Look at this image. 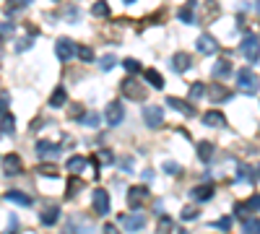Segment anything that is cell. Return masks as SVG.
I'll return each instance as SVG.
<instances>
[{"label": "cell", "instance_id": "cell-1", "mask_svg": "<svg viewBox=\"0 0 260 234\" xmlns=\"http://www.w3.org/2000/svg\"><path fill=\"white\" fill-rule=\"evenodd\" d=\"M237 86H240L242 94L247 96H255L260 91V76L250 68H240V73H237Z\"/></svg>", "mask_w": 260, "mask_h": 234}, {"label": "cell", "instance_id": "cell-2", "mask_svg": "<svg viewBox=\"0 0 260 234\" xmlns=\"http://www.w3.org/2000/svg\"><path fill=\"white\" fill-rule=\"evenodd\" d=\"M240 52L247 62H257L260 60V37L255 34H245L242 39V45H240Z\"/></svg>", "mask_w": 260, "mask_h": 234}, {"label": "cell", "instance_id": "cell-3", "mask_svg": "<svg viewBox=\"0 0 260 234\" xmlns=\"http://www.w3.org/2000/svg\"><path fill=\"white\" fill-rule=\"evenodd\" d=\"M120 89H122V94H125L127 99H133V102H143V99L148 96L146 86H143V83H138L133 76H130V78H125V81L120 83Z\"/></svg>", "mask_w": 260, "mask_h": 234}, {"label": "cell", "instance_id": "cell-4", "mask_svg": "<svg viewBox=\"0 0 260 234\" xmlns=\"http://www.w3.org/2000/svg\"><path fill=\"white\" fill-rule=\"evenodd\" d=\"M65 234H94V224L86 216H71L68 226H65Z\"/></svg>", "mask_w": 260, "mask_h": 234}, {"label": "cell", "instance_id": "cell-5", "mask_svg": "<svg viewBox=\"0 0 260 234\" xmlns=\"http://www.w3.org/2000/svg\"><path fill=\"white\" fill-rule=\"evenodd\" d=\"M55 55L65 62V60H71L73 55H76V42L73 39H68V37H60L57 42H55Z\"/></svg>", "mask_w": 260, "mask_h": 234}, {"label": "cell", "instance_id": "cell-6", "mask_svg": "<svg viewBox=\"0 0 260 234\" xmlns=\"http://www.w3.org/2000/svg\"><path fill=\"white\" fill-rule=\"evenodd\" d=\"M91 206L99 216H107L110 214V195H107V190H94L91 195Z\"/></svg>", "mask_w": 260, "mask_h": 234}, {"label": "cell", "instance_id": "cell-7", "mask_svg": "<svg viewBox=\"0 0 260 234\" xmlns=\"http://www.w3.org/2000/svg\"><path fill=\"white\" fill-rule=\"evenodd\" d=\"M146 200H148V187L138 185V187H130L127 190V206L130 208H141Z\"/></svg>", "mask_w": 260, "mask_h": 234}, {"label": "cell", "instance_id": "cell-8", "mask_svg": "<svg viewBox=\"0 0 260 234\" xmlns=\"http://www.w3.org/2000/svg\"><path fill=\"white\" fill-rule=\"evenodd\" d=\"M3 172H6L8 177H18L21 172H24V164H21L18 154H8V156H3Z\"/></svg>", "mask_w": 260, "mask_h": 234}, {"label": "cell", "instance_id": "cell-9", "mask_svg": "<svg viewBox=\"0 0 260 234\" xmlns=\"http://www.w3.org/2000/svg\"><path fill=\"white\" fill-rule=\"evenodd\" d=\"M120 224L127 231H141L146 226V216L143 214H125V216H120Z\"/></svg>", "mask_w": 260, "mask_h": 234}, {"label": "cell", "instance_id": "cell-10", "mask_svg": "<svg viewBox=\"0 0 260 234\" xmlns=\"http://www.w3.org/2000/svg\"><path fill=\"white\" fill-rule=\"evenodd\" d=\"M195 47H198L203 55H213V52H219V42H216L211 34H201L198 39H195Z\"/></svg>", "mask_w": 260, "mask_h": 234}, {"label": "cell", "instance_id": "cell-11", "mask_svg": "<svg viewBox=\"0 0 260 234\" xmlns=\"http://www.w3.org/2000/svg\"><path fill=\"white\" fill-rule=\"evenodd\" d=\"M190 198H192L195 203L211 200V198H213V185H211V182H203V185H198V187H192V190H190Z\"/></svg>", "mask_w": 260, "mask_h": 234}, {"label": "cell", "instance_id": "cell-12", "mask_svg": "<svg viewBox=\"0 0 260 234\" xmlns=\"http://www.w3.org/2000/svg\"><path fill=\"white\" fill-rule=\"evenodd\" d=\"M107 122H110L112 127L115 125H120L122 122V117H125V110H122V104L120 102H110V104H107Z\"/></svg>", "mask_w": 260, "mask_h": 234}, {"label": "cell", "instance_id": "cell-13", "mask_svg": "<svg viewBox=\"0 0 260 234\" xmlns=\"http://www.w3.org/2000/svg\"><path fill=\"white\" fill-rule=\"evenodd\" d=\"M143 122L148 127H159L164 122V110L161 107H146L143 110Z\"/></svg>", "mask_w": 260, "mask_h": 234}, {"label": "cell", "instance_id": "cell-14", "mask_svg": "<svg viewBox=\"0 0 260 234\" xmlns=\"http://www.w3.org/2000/svg\"><path fill=\"white\" fill-rule=\"evenodd\" d=\"M255 211H260V195H252V198H247L245 203H237V206H234V214H237V216L255 214Z\"/></svg>", "mask_w": 260, "mask_h": 234}, {"label": "cell", "instance_id": "cell-15", "mask_svg": "<svg viewBox=\"0 0 260 234\" xmlns=\"http://www.w3.org/2000/svg\"><path fill=\"white\" fill-rule=\"evenodd\" d=\"M167 104H169L172 110H177V112H182L185 117H195V107H192L190 102H185V99H177V96H169V99H167Z\"/></svg>", "mask_w": 260, "mask_h": 234}, {"label": "cell", "instance_id": "cell-16", "mask_svg": "<svg viewBox=\"0 0 260 234\" xmlns=\"http://www.w3.org/2000/svg\"><path fill=\"white\" fill-rule=\"evenodd\" d=\"M37 154L42 159H55L60 154V146L57 143H50V141H37Z\"/></svg>", "mask_w": 260, "mask_h": 234}, {"label": "cell", "instance_id": "cell-17", "mask_svg": "<svg viewBox=\"0 0 260 234\" xmlns=\"http://www.w3.org/2000/svg\"><path fill=\"white\" fill-rule=\"evenodd\" d=\"M6 200H8V203H16V206H21V208H29V206L34 203V198L26 195V193H21V190H8Z\"/></svg>", "mask_w": 260, "mask_h": 234}, {"label": "cell", "instance_id": "cell-18", "mask_svg": "<svg viewBox=\"0 0 260 234\" xmlns=\"http://www.w3.org/2000/svg\"><path fill=\"white\" fill-rule=\"evenodd\" d=\"M206 96H208L213 104H224V102H229V99H232V91L216 83V86H211V89H208V94H206Z\"/></svg>", "mask_w": 260, "mask_h": 234}, {"label": "cell", "instance_id": "cell-19", "mask_svg": "<svg viewBox=\"0 0 260 234\" xmlns=\"http://www.w3.org/2000/svg\"><path fill=\"white\" fill-rule=\"evenodd\" d=\"M190 65H192V57H190L187 52H177L175 57H172V68H175L177 73H185V71H190Z\"/></svg>", "mask_w": 260, "mask_h": 234}, {"label": "cell", "instance_id": "cell-20", "mask_svg": "<svg viewBox=\"0 0 260 234\" xmlns=\"http://www.w3.org/2000/svg\"><path fill=\"white\" fill-rule=\"evenodd\" d=\"M57 219H60V206H47V208L39 214V221L45 224V226H52V224H57Z\"/></svg>", "mask_w": 260, "mask_h": 234}, {"label": "cell", "instance_id": "cell-21", "mask_svg": "<svg viewBox=\"0 0 260 234\" xmlns=\"http://www.w3.org/2000/svg\"><path fill=\"white\" fill-rule=\"evenodd\" d=\"M203 125H208V127H224L226 125V117L219 110H211V112L203 115Z\"/></svg>", "mask_w": 260, "mask_h": 234}, {"label": "cell", "instance_id": "cell-22", "mask_svg": "<svg viewBox=\"0 0 260 234\" xmlns=\"http://www.w3.org/2000/svg\"><path fill=\"white\" fill-rule=\"evenodd\" d=\"M211 73H213V78H221V81L229 78L232 76V62L229 60H216V65H213Z\"/></svg>", "mask_w": 260, "mask_h": 234}, {"label": "cell", "instance_id": "cell-23", "mask_svg": "<svg viewBox=\"0 0 260 234\" xmlns=\"http://www.w3.org/2000/svg\"><path fill=\"white\" fill-rule=\"evenodd\" d=\"M172 231H175V219L161 214L159 221H156V234H172Z\"/></svg>", "mask_w": 260, "mask_h": 234}, {"label": "cell", "instance_id": "cell-24", "mask_svg": "<svg viewBox=\"0 0 260 234\" xmlns=\"http://www.w3.org/2000/svg\"><path fill=\"white\" fill-rule=\"evenodd\" d=\"M13 130H16V117H13L11 112L0 115V133H3V136H11Z\"/></svg>", "mask_w": 260, "mask_h": 234}, {"label": "cell", "instance_id": "cell-25", "mask_svg": "<svg viewBox=\"0 0 260 234\" xmlns=\"http://www.w3.org/2000/svg\"><path fill=\"white\" fill-rule=\"evenodd\" d=\"M65 102H68V91H65L62 86H57L55 91H52V96H50V107H65Z\"/></svg>", "mask_w": 260, "mask_h": 234}, {"label": "cell", "instance_id": "cell-26", "mask_svg": "<svg viewBox=\"0 0 260 234\" xmlns=\"http://www.w3.org/2000/svg\"><path fill=\"white\" fill-rule=\"evenodd\" d=\"M143 73V78L148 81V86H154V89H164V78H161V73L159 71H141Z\"/></svg>", "mask_w": 260, "mask_h": 234}, {"label": "cell", "instance_id": "cell-27", "mask_svg": "<svg viewBox=\"0 0 260 234\" xmlns=\"http://www.w3.org/2000/svg\"><path fill=\"white\" fill-rule=\"evenodd\" d=\"M198 159L206 161V164L213 159V143H211V141H201V143H198Z\"/></svg>", "mask_w": 260, "mask_h": 234}, {"label": "cell", "instance_id": "cell-28", "mask_svg": "<svg viewBox=\"0 0 260 234\" xmlns=\"http://www.w3.org/2000/svg\"><path fill=\"white\" fill-rule=\"evenodd\" d=\"M65 166H68V172H71V175H81L83 169H86V159H83V156H71Z\"/></svg>", "mask_w": 260, "mask_h": 234}, {"label": "cell", "instance_id": "cell-29", "mask_svg": "<svg viewBox=\"0 0 260 234\" xmlns=\"http://www.w3.org/2000/svg\"><path fill=\"white\" fill-rule=\"evenodd\" d=\"M81 190H83V180H81L78 175H73V177H71V182H68V195H65V198L73 200V198L81 193Z\"/></svg>", "mask_w": 260, "mask_h": 234}, {"label": "cell", "instance_id": "cell-30", "mask_svg": "<svg viewBox=\"0 0 260 234\" xmlns=\"http://www.w3.org/2000/svg\"><path fill=\"white\" fill-rule=\"evenodd\" d=\"M237 180H242V182H255V169H250L247 164H240V169H237Z\"/></svg>", "mask_w": 260, "mask_h": 234}, {"label": "cell", "instance_id": "cell-31", "mask_svg": "<svg viewBox=\"0 0 260 234\" xmlns=\"http://www.w3.org/2000/svg\"><path fill=\"white\" fill-rule=\"evenodd\" d=\"M242 234H260V219H257V216L245 219V224H242Z\"/></svg>", "mask_w": 260, "mask_h": 234}, {"label": "cell", "instance_id": "cell-32", "mask_svg": "<svg viewBox=\"0 0 260 234\" xmlns=\"http://www.w3.org/2000/svg\"><path fill=\"white\" fill-rule=\"evenodd\" d=\"M180 21H185V24H195V13H192V0L185 6V8H180Z\"/></svg>", "mask_w": 260, "mask_h": 234}, {"label": "cell", "instance_id": "cell-33", "mask_svg": "<svg viewBox=\"0 0 260 234\" xmlns=\"http://www.w3.org/2000/svg\"><path fill=\"white\" fill-rule=\"evenodd\" d=\"M198 216H201V211L195 208V206H185V208H182V214H180V219H182V221H195Z\"/></svg>", "mask_w": 260, "mask_h": 234}, {"label": "cell", "instance_id": "cell-34", "mask_svg": "<svg viewBox=\"0 0 260 234\" xmlns=\"http://www.w3.org/2000/svg\"><path fill=\"white\" fill-rule=\"evenodd\" d=\"M161 169H164L167 175H172V177H180V175H182V166H180L177 161H164Z\"/></svg>", "mask_w": 260, "mask_h": 234}, {"label": "cell", "instance_id": "cell-35", "mask_svg": "<svg viewBox=\"0 0 260 234\" xmlns=\"http://www.w3.org/2000/svg\"><path fill=\"white\" fill-rule=\"evenodd\" d=\"M37 175H42V177H57V166L55 164H39Z\"/></svg>", "mask_w": 260, "mask_h": 234}, {"label": "cell", "instance_id": "cell-36", "mask_svg": "<svg viewBox=\"0 0 260 234\" xmlns=\"http://www.w3.org/2000/svg\"><path fill=\"white\" fill-rule=\"evenodd\" d=\"M76 55H78L83 62H91V60H94V52H91V47H86V45H76Z\"/></svg>", "mask_w": 260, "mask_h": 234}, {"label": "cell", "instance_id": "cell-37", "mask_svg": "<svg viewBox=\"0 0 260 234\" xmlns=\"http://www.w3.org/2000/svg\"><path fill=\"white\" fill-rule=\"evenodd\" d=\"M122 65H125V71H127L130 76H136V73H141V71H143V65H141L138 60H133V57H127V60L122 62Z\"/></svg>", "mask_w": 260, "mask_h": 234}, {"label": "cell", "instance_id": "cell-38", "mask_svg": "<svg viewBox=\"0 0 260 234\" xmlns=\"http://www.w3.org/2000/svg\"><path fill=\"white\" fill-rule=\"evenodd\" d=\"M91 13L94 16H110V6H107V0H96V3H94V8H91Z\"/></svg>", "mask_w": 260, "mask_h": 234}, {"label": "cell", "instance_id": "cell-39", "mask_svg": "<svg viewBox=\"0 0 260 234\" xmlns=\"http://www.w3.org/2000/svg\"><path fill=\"white\" fill-rule=\"evenodd\" d=\"M201 96H206V83L195 81L192 86H190V99H201Z\"/></svg>", "mask_w": 260, "mask_h": 234}, {"label": "cell", "instance_id": "cell-40", "mask_svg": "<svg viewBox=\"0 0 260 234\" xmlns=\"http://www.w3.org/2000/svg\"><path fill=\"white\" fill-rule=\"evenodd\" d=\"M81 122H83V125H89V127H99L102 117H99L96 112H89V115H83V117H81Z\"/></svg>", "mask_w": 260, "mask_h": 234}, {"label": "cell", "instance_id": "cell-41", "mask_svg": "<svg viewBox=\"0 0 260 234\" xmlns=\"http://www.w3.org/2000/svg\"><path fill=\"white\" fill-rule=\"evenodd\" d=\"M115 62H117V57H115V55H104L99 65H102V71H112V68H115Z\"/></svg>", "mask_w": 260, "mask_h": 234}, {"label": "cell", "instance_id": "cell-42", "mask_svg": "<svg viewBox=\"0 0 260 234\" xmlns=\"http://www.w3.org/2000/svg\"><path fill=\"white\" fill-rule=\"evenodd\" d=\"M96 161L99 164H115V156H112V151H99L96 154Z\"/></svg>", "mask_w": 260, "mask_h": 234}, {"label": "cell", "instance_id": "cell-43", "mask_svg": "<svg viewBox=\"0 0 260 234\" xmlns=\"http://www.w3.org/2000/svg\"><path fill=\"white\" fill-rule=\"evenodd\" d=\"M213 226L221 229V231H229V229H232V216H224V219H219V221H213Z\"/></svg>", "mask_w": 260, "mask_h": 234}, {"label": "cell", "instance_id": "cell-44", "mask_svg": "<svg viewBox=\"0 0 260 234\" xmlns=\"http://www.w3.org/2000/svg\"><path fill=\"white\" fill-rule=\"evenodd\" d=\"M31 45H34V37H26V39L16 42V50H18V52H26V50H29Z\"/></svg>", "mask_w": 260, "mask_h": 234}, {"label": "cell", "instance_id": "cell-45", "mask_svg": "<svg viewBox=\"0 0 260 234\" xmlns=\"http://www.w3.org/2000/svg\"><path fill=\"white\" fill-rule=\"evenodd\" d=\"M34 0H8V6H13L16 11H21V8H26V6H31Z\"/></svg>", "mask_w": 260, "mask_h": 234}, {"label": "cell", "instance_id": "cell-46", "mask_svg": "<svg viewBox=\"0 0 260 234\" xmlns=\"http://www.w3.org/2000/svg\"><path fill=\"white\" fill-rule=\"evenodd\" d=\"M13 34V24L6 21V24H0V37H11Z\"/></svg>", "mask_w": 260, "mask_h": 234}, {"label": "cell", "instance_id": "cell-47", "mask_svg": "<svg viewBox=\"0 0 260 234\" xmlns=\"http://www.w3.org/2000/svg\"><path fill=\"white\" fill-rule=\"evenodd\" d=\"M65 18H68V21H78V18H81L78 8H68V11H65Z\"/></svg>", "mask_w": 260, "mask_h": 234}, {"label": "cell", "instance_id": "cell-48", "mask_svg": "<svg viewBox=\"0 0 260 234\" xmlns=\"http://www.w3.org/2000/svg\"><path fill=\"white\" fill-rule=\"evenodd\" d=\"M16 231H18V219H16V216H11V224H8L6 234H16Z\"/></svg>", "mask_w": 260, "mask_h": 234}, {"label": "cell", "instance_id": "cell-49", "mask_svg": "<svg viewBox=\"0 0 260 234\" xmlns=\"http://www.w3.org/2000/svg\"><path fill=\"white\" fill-rule=\"evenodd\" d=\"M71 117H73V120H81V117H83V110H81V104H73V110H71Z\"/></svg>", "mask_w": 260, "mask_h": 234}, {"label": "cell", "instance_id": "cell-50", "mask_svg": "<svg viewBox=\"0 0 260 234\" xmlns=\"http://www.w3.org/2000/svg\"><path fill=\"white\" fill-rule=\"evenodd\" d=\"M102 234H117V229H115L112 224H104V229H102Z\"/></svg>", "mask_w": 260, "mask_h": 234}, {"label": "cell", "instance_id": "cell-51", "mask_svg": "<svg viewBox=\"0 0 260 234\" xmlns=\"http://www.w3.org/2000/svg\"><path fill=\"white\" fill-rule=\"evenodd\" d=\"M6 107H8V99L0 96V115H6Z\"/></svg>", "mask_w": 260, "mask_h": 234}, {"label": "cell", "instance_id": "cell-52", "mask_svg": "<svg viewBox=\"0 0 260 234\" xmlns=\"http://www.w3.org/2000/svg\"><path fill=\"white\" fill-rule=\"evenodd\" d=\"M125 3H127V6H130V3H136V0H125Z\"/></svg>", "mask_w": 260, "mask_h": 234}, {"label": "cell", "instance_id": "cell-53", "mask_svg": "<svg viewBox=\"0 0 260 234\" xmlns=\"http://www.w3.org/2000/svg\"><path fill=\"white\" fill-rule=\"evenodd\" d=\"M255 175H260V166H257V169H255Z\"/></svg>", "mask_w": 260, "mask_h": 234}, {"label": "cell", "instance_id": "cell-54", "mask_svg": "<svg viewBox=\"0 0 260 234\" xmlns=\"http://www.w3.org/2000/svg\"><path fill=\"white\" fill-rule=\"evenodd\" d=\"M257 13H260V0H257Z\"/></svg>", "mask_w": 260, "mask_h": 234}, {"label": "cell", "instance_id": "cell-55", "mask_svg": "<svg viewBox=\"0 0 260 234\" xmlns=\"http://www.w3.org/2000/svg\"><path fill=\"white\" fill-rule=\"evenodd\" d=\"M52 3H57V0H52Z\"/></svg>", "mask_w": 260, "mask_h": 234}]
</instances>
